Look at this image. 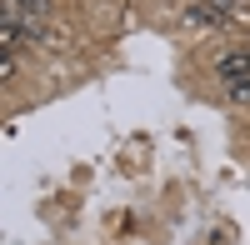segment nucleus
Returning <instances> with one entry per match:
<instances>
[{"instance_id": "f03ea898", "label": "nucleus", "mask_w": 250, "mask_h": 245, "mask_svg": "<svg viewBox=\"0 0 250 245\" xmlns=\"http://www.w3.org/2000/svg\"><path fill=\"white\" fill-rule=\"evenodd\" d=\"M0 80H15V50H5V60H0Z\"/></svg>"}, {"instance_id": "f257e3e1", "label": "nucleus", "mask_w": 250, "mask_h": 245, "mask_svg": "<svg viewBox=\"0 0 250 245\" xmlns=\"http://www.w3.org/2000/svg\"><path fill=\"white\" fill-rule=\"evenodd\" d=\"M10 5L25 15V30H35V25H40V15H45V0H10Z\"/></svg>"}]
</instances>
